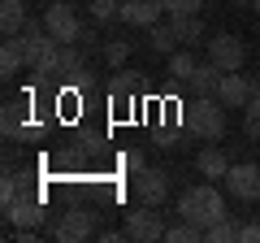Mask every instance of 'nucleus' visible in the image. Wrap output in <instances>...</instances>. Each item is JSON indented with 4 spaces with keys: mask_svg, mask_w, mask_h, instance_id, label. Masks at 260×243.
<instances>
[{
    "mask_svg": "<svg viewBox=\"0 0 260 243\" xmlns=\"http://www.w3.org/2000/svg\"><path fill=\"white\" fill-rule=\"evenodd\" d=\"M178 217H186L191 226L208 230L213 222H221V217H225V196L213 187V183H200V187L182 191V200H178Z\"/></svg>",
    "mask_w": 260,
    "mask_h": 243,
    "instance_id": "f257e3e1",
    "label": "nucleus"
},
{
    "mask_svg": "<svg viewBox=\"0 0 260 243\" xmlns=\"http://www.w3.org/2000/svg\"><path fill=\"white\" fill-rule=\"evenodd\" d=\"M22 44H26V66L35 70L39 78H56V70H61V44L48 35L44 18H39V22H26Z\"/></svg>",
    "mask_w": 260,
    "mask_h": 243,
    "instance_id": "f03ea898",
    "label": "nucleus"
},
{
    "mask_svg": "<svg viewBox=\"0 0 260 243\" xmlns=\"http://www.w3.org/2000/svg\"><path fill=\"white\" fill-rule=\"evenodd\" d=\"M182 122H186V131H191V135H200L204 143L225 139V104L217 100V96H195V100L186 104Z\"/></svg>",
    "mask_w": 260,
    "mask_h": 243,
    "instance_id": "7ed1b4c3",
    "label": "nucleus"
},
{
    "mask_svg": "<svg viewBox=\"0 0 260 243\" xmlns=\"http://www.w3.org/2000/svg\"><path fill=\"white\" fill-rule=\"evenodd\" d=\"M44 217H48V208H44V196L39 191H22L13 204H5V222L13 230H39Z\"/></svg>",
    "mask_w": 260,
    "mask_h": 243,
    "instance_id": "20e7f679",
    "label": "nucleus"
},
{
    "mask_svg": "<svg viewBox=\"0 0 260 243\" xmlns=\"http://www.w3.org/2000/svg\"><path fill=\"white\" fill-rule=\"evenodd\" d=\"M95 234V217L87 213V208H65L61 217L52 222V239L56 243H83Z\"/></svg>",
    "mask_w": 260,
    "mask_h": 243,
    "instance_id": "39448f33",
    "label": "nucleus"
},
{
    "mask_svg": "<svg viewBox=\"0 0 260 243\" xmlns=\"http://www.w3.org/2000/svg\"><path fill=\"white\" fill-rule=\"evenodd\" d=\"M44 26H48V35H52L56 44H78V35H83V22H78L74 5H48Z\"/></svg>",
    "mask_w": 260,
    "mask_h": 243,
    "instance_id": "423d86ee",
    "label": "nucleus"
},
{
    "mask_svg": "<svg viewBox=\"0 0 260 243\" xmlns=\"http://www.w3.org/2000/svg\"><path fill=\"white\" fill-rule=\"evenodd\" d=\"M221 183H225V191H230L234 200H247V204L260 200V165H251V161L230 165V174H225Z\"/></svg>",
    "mask_w": 260,
    "mask_h": 243,
    "instance_id": "0eeeda50",
    "label": "nucleus"
},
{
    "mask_svg": "<svg viewBox=\"0 0 260 243\" xmlns=\"http://www.w3.org/2000/svg\"><path fill=\"white\" fill-rule=\"evenodd\" d=\"M130 187H135L139 204H152V208H160V204L169 200V174H165V169H148V165H143L139 174L130 178Z\"/></svg>",
    "mask_w": 260,
    "mask_h": 243,
    "instance_id": "6e6552de",
    "label": "nucleus"
},
{
    "mask_svg": "<svg viewBox=\"0 0 260 243\" xmlns=\"http://www.w3.org/2000/svg\"><path fill=\"white\" fill-rule=\"evenodd\" d=\"M126 239H139V243H156L165 239V222H160L156 213H152V204H139L135 213H126Z\"/></svg>",
    "mask_w": 260,
    "mask_h": 243,
    "instance_id": "1a4fd4ad",
    "label": "nucleus"
},
{
    "mask_svg": "<svg viewBox=\"0 0 260 243\" xmlns=\"http://www.w3.org/2000/svg\"><path fill=\"white\" fill-rule=\"evenodd\" d=\"M208 61L230 74V70H243L247 48H243V39H234V35H213V39H208Z\"/></svg>",
    "mask_w": 260,
    "mask_h": 243,
    "instance_id": "9d476101",
    "label": "nucleus"
},
{
    "mask_svg": "<svg viewBox=\"0 0 260 243\" xmlns=\"http://www.w3.org/2000/svg\"><path fill=\"white\" fill-rule=\"evenodd\" d=\"M256 96V83H247V78L239 74V70H230V74H221V87H217V100L225 104V109H247V100Z\"/></svg>",
    "mask_w": 260,
    "mask_h": 243,
    "instance_id": "9b49d317",
    "label": "nucleus"
},
{
    "mask_svg": "<svg viewBox=\"0 0 260 243\" xmlns=\"http://www.w3.org/2000/svg\"><path fill=\"white\" fill-rule=\"evenodd\" d=\"M165 13V0H121V22L130 26H156Z\"/></svg>",
    "mask_w": 260,
    "mask_h": 243,
    "instance_id": "f8f14e48",
    "label": "nucleus"
},
{
    "mask_svg": "<svg viewBox=\"0 0 260 243\" xmlns=\"http://www.w3.org/2000/svg\"><path fill=\"white\" fill-rule=\"evenodd\" d=\"M26 126H30V104L26 100H5V113H0V131H5V139H22Z\"/></svg>",
    "mask_w": 260,
    "mask_h": 243,
    "instance_id": "ddd939ff",
    "label": "nucleus"
},
{
    "mask_svg": "<svg viewBox=\"0 0 260 243\" xmlns=\"http://www.w3.org/2000/svg\"><path fill=\"white\" fill-rule=\"evenodd\" d=\"M18 70H26V44H22V35H5V44H0V74L13 78Z\"/></svg>",
    "mask_w": 260,
    "mask_h": 243,
    "instance_id": "4468645a",
    "label": "nucleus"
},
{
    "mask_svg": "<svg viewBox=\"0 0 260 243\" xmlns=\"http://www.w3.org/2000/svg\"><path fill=\"white\" fill-rule=\"evenodd\" d=\"M83 70H87V48L61 44V70H56V78H65V83H83Z\"/></svg>",
    "mask_w": 260,
    "mask_h": 243,
    "instance_id": "2eb2a0df",
    "label": "nucleus"
},
{
    "mask_svg": "<svg viewBox=\"0 0 260 243\" xmlns=\"http://www.w3.org/2000/svg\"><path fill=\"white\" fill-rule=\"evenodd\" d=\"M195 174H200V178H225V174H230V157L213 143V148H204L200 157H195Z\"/></svg>",
    "mask_w": 260,
    "mask_h": 243,
    "instance_id": "dca6fc26",
    "label": "nucleus"
},
{
    "mask_svg": "<svg viewBox=\"0 0 260 243\" xmlns=\"http://www.w3.org/2000/svg\"><path fill=\"white\" fill-rule=\"evenodd\" d=\"M26 0H0V31L5 35H22L26 31Z\"/></svg>",
    "mask_w": 260,
    "mask_h": 243,
    "instance_id": "f3484780",
    "label": "nucleus"
},
{
    "mask_svg": "<svg viewBox=\"0 0 260 243\" xmlns=\"http://www.w3.org/2000/svg\"><path fill=\"white\" fill-rule=\"evenodd\" d=\"M221 74H225V70H217L213 61H204V66L195 70L191 78H186V87H191L195 96H217V87H221Z\"/></svg>",
    "mask_w": 260,
    "mask_h": 243,
    "instance_id": "a211bd4d",
    "label": "nucleus"
},
{
    "mask_svg": "<svg viewBox=\"0 0 260 243\" xmlns=\"http://www.w3.org/2000/svg\"><path fill=\"white\" fill-rule=\"evenodd\" d=\"M148 44H152V52H160V56H174L182 39L174 35V26H169V22H156V26H148Z\"/></svg>",
    "mask_w": 260,
    "mask_h": 243,
    "instance_id": "6ab92c4d",
    "label": "nucleus"
},
{
    "mask_svg": "<svg viewBox=\"0 0 260 243\" xmlns=\"http://www.w3.org/2000/svg\"><path fill=\"white\" fill-rule=\"evenodd\" d=\"M169 26H174L178 39H200L204 22H200V13H169Z\"/></svg>",
    "mask_w": 260,
    "mask_h": 243,
    "instance_id": "aec40b11",
    "label": "nucleus"
},
{
    "mask_svg": "<svg viewBox=\"0 0 260 243\" xmlns=\"http://www.w3.org/2000/svg\"><path fill=\"white\" fill-rule=\"evenodd\" d=\"M239 234H243V226L230 222V217H221V222H213V226L204 230V239H208V243H239Z\"/></svg>",
    "mask_w": 260,
    "mask_h": 243,
    "instance_id": "412c9836",
    "label": "nucleus"
},
{
    "mask_svg": "<svg viewBox=\"0 0 260 243\" xmlns=\"http://www.w3.org/2000/svg\"><path fill=\"white\" fill-rule=\"evenodd\" d=\"M200 239H204V230L191 226L186 217H182L178 226H165V243H200Z\"/></svg>",
    "mask_w": 260,
    "mask_h": 243,
    "instance_id": "4be33fe9",
    "label": "nucleus"
},
{
    "mask_svg": "<svg viewBox=\"0 0 260 243\" xmlns=\"http://www.w3.org/2000/svg\"><path fill=\"white\" fill-rule=\"evenodd\" d=\"M195 70H200V61H195L191 52H174V56H169V74H174L178 83H186V78H191Z\"/></svg>",
    "mask_w": 260,
    "mask_h": 243,
    "instance_id": "5701e85b",
    "label": "nucleus"
},
{
    "mask_svg": "<svg viewBox=\"0 0 260 243\" xmlns=\"http://www.w3.org/2000/svg\"><path fill=\"white\" fill-rule=\"evenodd\" d=\"M87 9H91V22H113L121 18V0H87Z\"/></svg>",
    "mask_w": 260,
    "mask_h": 243,
    "instance_id": "b1692460",
    "label": "nucleus"
},
{
    "mask_svg": "<svg viewBox=\"0 0 260 243\" xmlns=\"http://www.w3.org/2000/svg\"><path fill=\"white\" fill-rule=\"evenodd\" d=\"M135 92H139V78H135V74H117V78L109 83V96H113V100H135Z\"/></svg>",
    "mask_w": 260,
    "mask_h": 243,
    "instance_id": "393cba45",
    "label": "nucleus"
},
{
    "mask_svg": "<svg viewBox=\"0 0 260 243\" xmlns=\"http://www.w3.org/2000/svg\"><path fill=\"white\" fill-rule=\"evenodd\" d=\"M243 131L251 135V139H260V92L247 100V109H243Z\"/></svg>",
    "mask_w": 260,
    "mask_h": 243,
    "instance_id": "a878e982",
    "label": "nucleus"
},
{
    "mask_svg": "<svg viewBox=\"0 0 260 243\" xmlns=\"http://www.w3.org/2000/svg\"><path fill=\"white\" fill-rule=\"evenodd\" d=\"M126 56H130V44H126V39H109V44H104V61H109L113 70L126 66Z\"/></svg>",
    "mask_w": 260,
    "mask_h": 243,
    "instance_id": "bb28decb",
    "label": "nucleus"
},
{
    "mask_svg": "<svg viewBox=\"0 0 260 243\" xmlns=\"http://www.w3.org/2000/svg\"><path fill=\"white\" fill-rule=\"evenodd\" d=\"M208 0H165V13H200Z\"/></svg>",
    "mask_w": 260,
    "mask_h": 243,
    "instance_id": "cd10ccee",
    "label": "nucleus"
},
{
    "mask_svg": "<svg viewBox=\"0 0 260 243\" xmlns=\"http://www.w3.org/2000/svg\"><path fill=\"white\" fill-rule=\"evenodd\" d=\"M121 169H126V174L135 178V174L143 169V152H135V148H130V152H121Z\"/></svg>",
    "mask_w": 260,
    "mask_h": 243,
    "instance_id": "c85d7f7f",
    "label": "nucleus"
},
{
    "mask_svg": "<svg viewBox=\"0 0 260 243\" xmlns=\"http://www.w3.org/2000/svg\"><path fill=\"white\" fill-rule=\"evenodd\" d=\"M243 243H260V222H251V226H243V234H239Z\"/></svg>",
    "mask_w": 260,
    "mask_h": 243,
    "instance_id": "c756f323",
    "label": "nucleus"
},
{
    "mask_svg": "<svg viewBox=\"0 0 260 243\" xmlns=\"http://www.w3.org/2000/svg\"><path fill=\"white\" fill-rule=\"evenodd\" d=\"M234 5H256V0H234Z\"/></svg>",
    "mask_w": 260,
    "mask_h": 243,
    "instance_id": "7c9ffc66",
    "label": "nucleus"
},
{
    "mask_svg": "<svg viewBox=\"0 0 260 243\" xmlns=\"http://www.w3.org/2000/svg\"><path fill=\"white\" fill-rule=\"evenodd\" d=\"M256 92H260V70H256Z\"/></svg>",
    "mask_w": 260,
    "mask_h": 243,
    "instance_id": "2f4dec72",
    "label": "nucleus"
},
{
    "mask_svg": "<svg viewBox=\"0 0 260 243\" xmlns=\"http://www.w3.org/2000/svg\"><path fill=\"white\" fill-rule=\"evenodd\" d=\"M256 13H260V0H256Z\"/></svg>",
    "mask_w": 260,
    "mask_h": 243,
    "instance_id": "473e14b6",
    "label": "nucleus"
}]
</instances>
